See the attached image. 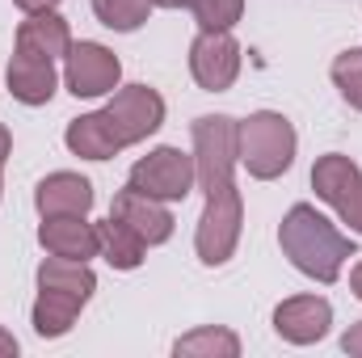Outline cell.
<instances>
[{
    "mask_svg": "<svg viewBox=\"0 0 362 358\" xmlns=\"http://www.w3.org/2000/svg\"><path fill=\"white\" fill-rule=\"evenodd\" d=\"M152 4H160V8H185L189 0H152Z\"/></svg>",
    "mask_w": 362,
    "mask_h": 358,
    "instance_id": "27",
    "label": "cell"
},
{
    "mask_svg": "<svg viewBox=\"0 0 362 358\" xmlns=\"http://www.w3.org/2000/svg\"><path fill=\"white\" fill-rule=\"evenodd\" d=\"M110 215L122 219L135 236H144V245H165V241L173 236V215H169V207H165L160 198L135 190V185H127V190L114 194Z\"/></svg>",
    "mask_w": 362,
    "mask_h": 358,
    "instance_id": "9",
    "label": "cell"
},
{
    "mask_svg": "<svg viewBox=\"0 0 362 358\" xmlns=\"http://www.w3.org/2000/svg\"><path fill=\"white\" fill-rule=\"evenodd\" d=\"M173 354L177 358H236L240 354V337H236L232 329L206 325V329H194V333L177 337Z\"/></svg>",
    "mask_w": 362,
    "mask_h": 358,
    "instance_id": "18",
    "label": "cell"
},
{
    "mask_svg": "<svg viewBox=\"0 0 362 358\" xmlns=\"http://www.w3.org/2000/svg\"><path fill=\"white\" fill-rule=\"evenodd\" d=\"M333 325V304L320 299V295H295V299H282L278 312H274V329L282 342L291 346H312L329 333Z\"/></svg>",
    "mask_w": 362,
    "mask_h": 358,
    "instance_id": "10",
    "label": "cell"
},
{
    "mask_svg": "<svg viewBox=\"0 0 362 358\" xmlns=\"http://www.w3.org/2000/svg\"><path fill=\"white\" fill-rule=\"evenodd\" d=\"M189 72L206 93L232 89V81L240 76V42L232 38V30H202L189 47Z\"/></svg>",
    "mask_w": 362,
    "mask_h": 358,
    "instance_id": "7",
    "label": "cell"
},
{
    "mask_svg": "<svg viewBox=\"0 0 362 358\" xmlns=\"http://www.w3.org/2000/svg\"><path fill=\"white\" fill-rule=\"evenodd\" d=\"M59 89V76H55V59H38V55H25L17 51L8 59V93L21 101V105H47Z\"/></svg>",
    "mask_w": 362,
    "mask_h": 358,
    "instance_id": "12",
    "label": "cell"
},
{
    "mask_svg": "<svg viewBox=\"0 0 362 358\" xmlns=\"http://www.w3.org/2000/svg\"><path fill=\"white\" fill-rule=\"evenodd\" d=\"M17 51L25 55H38V59H68L72 51V30L68 21L51 8V13H30L21 25H17Z\"/></svg>",
    "mask_w": 362,
    "mask_h": 358,
    "instance_id": "13",
    "label": "cell"
},
{
    "mask_svg": "<svg viewBox=\"0 0 362 358\" xmlns=\"http://www.w3.org/2000/svg\"><path fill=\"white\" fill-rule=\"evenodd\" d=\"M64 144L72 148V156H85V161H110V156L122 152V144H118V135H114L105 110L72 118L68 131H64Z\"/></svg>",
    "mask_w": 362,
    "mask_h": 358,
    "instance_id": "15",
    "label": "cell"
},
{
    "mask_svg": "<svg viewBox=\"0 0 362 358\" xmlns=\"http://www.w3.org/2000/svg\"><path fill=\"white\" fill-rule=\"evenodd\" d=\"M194 165H198L202 194H206V207L194 232V249L202 266H223L236 253L240 224H245V202L232 181V169L240 165L236 161V118L228 114L194 118Z\"/></svg>",
    "mask_w": 362,
    "mask_h": 358,
    "instance_id": "1",
    "label": "cell"
},
{
    "mask_svg": "<svg viewBox=\"0 0 362 358\" xmlns=\"http://www.w3.org/2000/svg\"><path fill=\"white\" fill-rule=\"evenodd\" d=\"M350 287H354V295L362 299V262L354 266V274H350Z\"/></svg>",
    "mask_w": 362,
    "mask_h": 358,
    "instance_id": "26",
    "label": "cell"
},
{
    "mask_svg": "<svg viewBox=\"0 0 362 358\" xmlns=\"http://www.w3.org/2000/svg\"><path fill=\"white\" fill-rule=\"evenodd\" d=\"M194 181H198V165H194L189 152H181V148H156L144 161H135L127 185H135V190H144V194H152L160 202H181L194 190Z\"/></svg>",
    "mask_w": 362,
    "mask_h": 358,
    "instance_id": "4",
    "label": "cell"
},
{
    "mask_svg": "<svg viewBox=\"0 0 362 358\" xmlns=\"http://www.w3.org/2000/svg\"><path fill=\"white\" fill-rule=\"evenodd\" d=\"M341 350H346V354H354V358H362V321L346 333V337H341Z\"/></svg>",
    "mask_w": 362,
    "mask_h": 358,
    "instance_id": "22",
    "label": "cell"
},
{
    "mask_svg": "<svg viewBox=\"0 0 362 358\" xmlns=\"http://www.w3.org/2000/svg\"><path fill=\"white\" fill-rule=\"evenodd\" d=\"M295 127L274 110H257L245 122H236V161L257 181L282 178L295 165Z\"/></svg>",
    "mask_w": 362,
    "mask_h": 358,
    "instance_id": "3",
    "label": "cell"
},
{
    "mask_svg": "<svg viewBox=\"0 0 362 358\" xmlns=\"http://www.w3.org/2000/svg\"><path fill=\"white\" fill-rule=\"evenodd\" d=\"M312 190L350 224V232H362V169L350 156L341 152L320 156L312 169Z\"/></svg>",
    "mask_w": 362,
    "mask_h": 358,
    "instance_id": "5",
    "label": "cell"
},
{
    "mask_svg": "<svg viewBox=\"0 0 362 358\" xmlns=\"http://www.w3.org/2000/svg\"><path fill=\"white\" fill-rule=\"evenodd\" d=\"M8 354H17V337L8 329H0V358H8Z\"/></svg>",
    "mask_w": 362,
    "mask_h": 358,
    "instance_id": "24",
    "label": "cell"
},
{
    "mask_svg": "<svg viewBox=\"0 0 362 358\" xmlns=\"http://www.w3.org/2000/svg\"><path fill=\"white\" fill-rule=\"evenodd\" d=\"M93 13H97L101 25H110L118 34H131V30H139L148 21L152 0H93Z\"/></svg>",
    "mask_w": 362,
    "mask_h": 358,
    "instance_id": "19",
    "label": "cell"
},
{
    "mask_svg": "<svg viewBox=\"0 0 362 358\" xmlns=\"http://www.w3.org/2000/svg\"><path fill=\"white\" fill-rule=\"evenodd\" d=\"M8 152H13V135H8V131H4V122H0V169H4Z\"/></svg>",
    "mask_w": 362,
    "mask_h": 358,
    "instance_id": "25",
    "label": "cell"
},
{
    "mask_svg": "<svg viewBox=\"0 0 362 358\" xmlns=\"http://www.w3.org/2000/svg\"><path fill=\"white\" fill-rule=\"evenodd\" d=\"M38 241H42L47 253L72 258V262H89V258L101 253L97 224H85V215H42Z\"/></svg>",
    "mask_w": 362,
    "mask_h": 358,
    "instance_id": "11",
    "label": "cell"
},
{
    "mask_svg": "<svg viewBox=\"0 0 362 358\" xmlns=\"http://www.w3.org/2000/svg\"><path fill=\"white\" fill-rule=\"evenodd\" d=\"M105 118H110L118 144L131 148V144L148 139L152 131H160V122H165V97L156 89H148V85H127V89H118L105 101Z\"/></svg>",
    "mask_w": 362,
    "mask_h": 358,
    "instance_id": "6",
    "label": "cell"
},
{
    "mask_svg": "<svg viewBox=\"0 0 362 358\" xmlns=\"http://www.w3.org/2000/svg\"><path fill=\"white\" fill-rule=\"evenodd\" d=\"M333 85L341 89V97H346L354 110H362V47L341 51V55L333 59Z\"/></svg>",
    "mask_w": 362,
    "mask_h": 358,
    "instance_id": "20",
    "label": "cell"
},
{
    "mask_svg": "<svg viewBox=\"0 0 362 358\" xmlns=\"http://www.w3.org/2000/svg\"><path fill=\"white\" fill-rule=\"evenodd\" d=\"M118 76H122V64L110 47L101 42H72L68 51V89L76 97H105V93L118 89Z\"/></svg>",
    "mask_w": 362,
    "mask_h": 358,
    "instance_id": "8",
    "label": "cell"
},
{
    "mask_svg": "<svg viewBox=\"0 0 362 358\" xmlns=\"http://www.w3.org/2000/svg\"><path fill=\"white\" fill-rule=\"evenodd\" d=\"M278 245L291 258V266L299 274H308V278H316V282H337L341 266L354 258V236L337 232V224H329L308 202H295L282 215Z\"/></svg>",
    "mask_w": 362,
    "mask_h": 358,
    "instance_id": "2",
    "label": "cell"
},
{
    "mask_svg": "<svg viewBox=\"0 0 362 358\" xmlns=\"http://www.w3.org/2000/svg\"><path fill=\"white\" fill-rule=\"evenodd\" d=\"M34 207H38V215H89L93 185L81 173H51L38 181Z\"/></svg>",
    "mask_w": 362,
    "mask_h": 358,
    "instance_id": "14",
    "label": "cell"
},
{
    "mask_svg": "<svg viewBox=\"0 0 362 358\" xmlns=\"http://www.w3.org/2000/svg\"><path fill=\"white\" fill-rule=\"evenodd\" d=\"M97 241H101V258L114 270H139L144 266L148 245H144V236H135L122 219H114V215L101 219V224H97Z\"/></svg>",
    "mask_w": 362,
    "mask_h": 358,
    "instance_id": "16",
    "label": "cell"
},
{
    "mask_svg": "<svg viewBox=\"0 0 362 358\" xmlns=\"http://www.w3.org/2000/svg\"><path fill=\"white\" fill-rule=\"evenodd\" d=\"M202 30H232L245 13V0H189Z\"/></svg>",
    "mask_w": 362,
    "mask_h": 358,
    "instance_id": "21",
    "label": "cell"
},
{
    "mask_svg": "<svg viewBox=\"0 0 362 358\" xmlns=\"http://www.w3.org/2000/svg\"><path fill=\"white\" fill-rule=\"evenodd\" d=\"M17 8H25V13H51L59 0H13Z\"/></svg>",
    "mask_w": 362,
    "mask_h": 358,
    "instance_id": "23",
    "label": "cell"
},
{
    "mask_svg": "<svg viewBox=\"0 0 362 358\" xmlns=\"http://www.w3.org/2000/svg\"><path fill=\"white\" fill-rule=\"evenodd\" d=\"M81 308H85L81 299L38 287V299H34V333H38V337H64V333L76 325Z\"/></svg>",
    "mask_w": 362,
    "mask_h": 358,
    "instance_id": "17",
    "label": "cell"
}]
</instances>
